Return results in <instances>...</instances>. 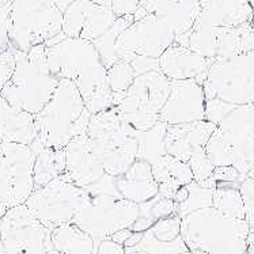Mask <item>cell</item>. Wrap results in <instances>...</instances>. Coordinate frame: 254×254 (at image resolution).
Listing matches in <instances>:
<instances>
[{
  "label": "cell",
  "instance_id": "obj_1",
  "mask_svg": "<svg viewBox=\"0 0 254 254\" xmlns=\"http://www.w3.org/2000/svg\"><path fill=\"white\" fill-rule=\"evenodd\" d=\"M45 47L51 72L56 78L73 82L91 114L109 109L113 93L108 82V69L93 42L60 33L45 42Z\"/></svg>",
  "mask_w": 254,
  "mask_h": 254
},
{
  "label": "cell",
  "instance_id": "obj_2",
  "mask_svg": "<svg viewBox=\"0 0 254 254\" xmlns=\"http://www.w3.org/2000/svg\"><path fill=\"white\" fill-rule=\"evenodd\" d=\"M250 234L246 219L207 207L181 219V237L192 254H245Z\"/></svg>",
  "mask_w": 254,
  "mask_h": 254
},
{
  "label": "cell",
  "instance_id": "obj_3",
  "mask_svg": "<svg viewBox=\"0 0 254 254\" xmlns=\"http://www.w3.org/2000/svg\"><path fill=\"white\" fill-rule=\"evenodd\" d=\"M91 112L69 79H60L56 91L34 114L37 139L48 148L64 150L73 137L87 133Z\"/></svg>",
  "mask_w": 254,
  "mask_h": 254
},
{
  "label": "cell",
  "instance_id": "obj_4",
  "mask_svg": "<svg viewBox=\"0 0 254 254\" xmlns=\"http://www.w3.org/2000/svg\"><path fill=\"white\" fill-rule=\"evenodd\" d=\"M45 48L40 44L27 52L15 51L14 72L0 93L12 106L33 116L49 102L60 82L48 67Z\"/></svg>",
  "mask_w": 254,
  "mask_h": 254
},
{
  "label": "cell",
  "instance_id": "obj_5",
  "mask_svg": "<svg viewBox=\"0 0 254 254\" xmlns=\"http://www.w3.org/2000/svg\"><path fill=\"white\" fill-rule=\"evenodd\" d=\"M205 151L215 167L234 166L242 181L254 166V104L235 106L213 130Z\"/></svg>",
  "mask_w": 254,
  "mask_h": 254
},
{
  "label": "cell",
  "instance_id": "obj_6",
  "mask_svg": "<svg viewBox=\"0 0 254 254\" xmlns=\"http://www.w3.org/2000/svg\"><path fill=\"white\" fill-rule=\"evenodd\" d=\"M87 136L106 174L120 176L136 161V129L123 120L113 105L91 116Z\"/></svg>",
  "mask_w": 254,
  "mask_h": 254
},
{
  "label": "cell",
  "instance_id": "obj_7",
  "mask_svg": "<svg viewBox=\"0 0 254 254\" xmlns=\"http://www.w3.org/2000/svg\"><path fill=\"white\" fill-rule=\"evenodd\" d=\"M169 93L170 79L161 69H154L137 75L125 93L113 94L112 105L132 128L147 130L161 121Z\"/></svg>",
  "mask_w": 254,
  "mask_h": 254
},
{
  "label": "cell",
  "instance_id": "obj_8",
  "mask_svg": "<svg viewBox=\"0 0 254 254\" xmlns=\"http://www.w3.org/2000/svg\"><path fill=\"white\" fill-rule=\"evenodd\" d=\"M63 33V12L56 0H14L8 38L16 51L45 44Z\"/></svg>",
  "mask_w": 254,
  "mask_h": 254
},
{
  "label": "cell",
  "instance_id": "obj_9",
  "mask_svg": "<svg viewBox=\"0 0 254 254\" xmlns=\"http://www.w3.org/2000/svg\"><path fill=\"white\" fill-rule=\"evenodd\" d=\"M207 99L233 105L254 104V49L231 57H218L202 84Z\"/></svg>",
  "mask_w": 254,
  "mask_h": 254
},
{
  "label": "cell",
  "instance_id": "obj_10",
  "mask_svg": "<svg viewBox=\"0 0 254 254\" xmlns=\"http://www.w3.org/2000/svg\"><path fill=\"white\" fill-rule=\"evenodd\" d=\"M90 201L84 188L75 185L64 173L45 187L34 189L25 205L48 230L72 222L75 215Z\"/></svg>",
  "mask_w": 254,
  "mask_h": 254
},
{
  "label": "cell",
  "instance_id": "obj_11",
  "mask_svg": "<svg viewBox=\"0 0 254 254\" xmlns=\"http://www.w3.org/2000/svg\"><path fill=\"white\" fill-rule=\"evenodd\" d=\"M137 216L139 204L136 202L119 196L90 194V201L75 215L72 222L99 245L120 230L130 228Z\"/></svg>",
  "mask_w": 254,
  "mask_h": 254
},
{
  "label": "cell",
  "instance_id": "obj_12",
  "mask_svg": "<svg viewBox=\"0 0 254 254\" xmlns=\"http://www.w3.org/2000/svg\"><path fill=\"white\" fill-rule=\"evenodd\" d=\"M34 161L30 145L1 141L0 202L8 209L25 204L34 192Z\"/></svg>",
  "mask_w": 254,
  "mask_h": 254
},
{
  "label": "cell",
  "instance_id": "obj_13",
  "mask_svg": "<svg viewBox=\"0 0 254 254\" xmlns=\"http://www.w3.org/2000/svg\"><path fill=\"white\" fill-rule=\"evenodd\" d=\"M174 41L176 34L166 22L155 14H147L135 19L120 34L116 42V56L127 63L136 57L159 59Z\"/></svg>",
  "mask_w": 254,
  "mask_h": 254
},
{
  "label": "cell",
  "instance_id": "obj_14",
  "mask_svg": "<svg viewBox=\"0 0 254 254\" xmlns=\"http://www.w3.org/2000/svg\"><path fill=\"white\" fill-rule=\"evenodd\" d=\"M0 239L8 254H47L53 249L51 230L25 204L10 208L0 219Z\"/></svg>",
  "mask_w": 254,
  "mask_h": 254
},
{
  "label": "cell",
  "instance_id": "obj_15",
  "mask_svg": "<svg viewBox=\"0 0 254 254\" xmlns=\"http://www.w3.org/2000/svg\"><path fill=\"white\" fill-rule=\"evenodd\" d=\"M116 19L112 0H75L63 12V33L94 42L113 26Z\"/></svg>",
  "mask_w": 254,
  "mask_h": 254
},
{
  "label": "cell",
  "instance_id": "obj_16",
  "mask_svg": "<svg viewBox=\"0 0 254 254\" xmlns=\"http://www.w3.org/2000/svg\"><path fill=\"white\" fill-rule=\"evenodd\" d=\"M207 97L202 84L193 79L170 80V93L159 120L167 125L188 124L205 120Z\"/></svg>",
  "mask_w": 254,
  "mask_h": 254
},
{
  "label": "cell",
  "instance_id": "obj_17",
  "mask_svg": "<svg viewBox=\"0 0 254 254\" xmlns=\"http://www.w3.org/2000/svg\"><path fill=\"white\" fill-rule=\"evenodd\" d=\"M64 151L65 174L75 185L86 189L98 182L106 174L102 163L94 152L87 133L73 137Z\"/></svg>",
  "mask_w": 254,
  "mask_h": 254
},
{
  "label": "cell",
  "instance_id": "obj_18",
  "mask_svg": "<svg viewBox=\"0 0 254 254\" xmlns=\"http://www.w3.org/2000/svg\"><path fill=\"white\" fill-rule=\"evenodd\" d=\"M215 60L198 55L190 48L174 42L159 57V68L170 80L193 79L204 84Z\"/></svg>",
  "mask_w": 254,
  "mask_h": 254
},
{
  "label": "cell",
  "instance_id": "obj_19",
  "mask_svg": "<svg viewBox=\"0 0 254 254\" xmlns=\"http://www.w3.org/2000/svg\"><path fill=\"white\" fill-rule=\"evenodd\" d=\"M216 127L218 125L208 120L188 124L167 125L165 137L167 154L188 163L198 150L205 148Z\"/></svg>",
  "mask_w": 254,
  "mask_h": 254
},
{
  "label": "cell",
  "instance_id": "obj_20",
  "mask_svg": "<svg viewBox=\"0 0 254 254\" xmlns=\"http://www.w3.org/2000/svg\"><path fill=\"white\" fill-rule=\"evenodd\" d=\"M193 26L238 27L253 21V7L245 0H205Z\"/></svg>",
  "mask_w": 254,
  "mask_h": 254
},
{
  "label": "cell",
  "instance_id": "obj_21",
  "mask_svg": "<svg viewBox=\"0 0 254 254\" xmlns=\"http://www.w3.org/2000/svg\"><path fill=\"white\" fill-rule=\"evenodd\" d=\"M116 185L123 197L136 204L150 201L159 193V184L154 178L151 165L139 159L116 177Z\"/></svg>",
  "mask_w": 254,
  "mask_h": 254
},
{
  "label": "cell",
  "instance_id": "obj_22",
  "mask_svg": "<svg viewBox=\"0 0 254 254\" xmlns=\"http://www.w3.org/2000/svg\"><path fill=\"white\" fill-rule=\"evenodd\" d=\"M36 139L34 116L12 106L0 94V140L30 145Z\"/></svg>",
  "mask_w": 254,
  "mask_h": 254
},
{
  "label": "cell",
  "instance_id": "obj_23",
  "mask_svg": "<svg viewBox=\"0 0 254 254\" xmlns=\"http://www.w3.org/2000/svg\"><path fill=\"white\" fill-rule=\"evenodd\" d=\"M200 11V0H161L150 14L166 22L176 37H180L192 30Z\"/></svg>",
  "mask_w": 254,
  "mask_h": 254
},
{
  "label": "cell",
  "instance_id": "obj_24",
  "mask_svg": "<svg viewBox=\"0 0 254 254\" xmlns=\"http://www.w3.org/2000/svg\"><path fill=\"white\" fill-rule=\"evenodd\" d=\"M36 155L34 161V188L45 187L55 178L65 173V151L48 148L36 139L30 144Z\"/></svg>",
  "mask_w": 254,
  "mask_h": 254
},
{
  "label": "cell",
  "instance_id": "obj_25",
  "mask_svg": "<svg viewBox=\"0 0 254 254\" xmlns=\"http://www.w3.org/2000/svg\"><path fill=\"white\" fill-rule=\"evenodd\" d=\"M53 249L60 254H94L98 248L91 235L73 222H68L51 231Z\"/></svg>",
  "mask_w": 254,
  "mask_h": 254
},
{
  "label": "cell",
  "instance_id": "obj_26",
  "mask_svg": "<svg viewBox=\"0 0 254 254\" xmlns=\"http://www.w3.org/2000/svg\"><path fill=\"white\" fill-rule=\"evenodd\" d=\"M152 174L158 184H170L177 188L185 187L193 181V171L187 162L177 159L170 154L161 156L152 165Z\"/></svg>",
  "mask_w": 254,
  "mask_h": 254
},
{
  "label": "cell",
  "instance_id": "obj_27",
  "mask_svg": "<svg viewBox=\"0 0 254 254\" xmlns=\"http://www.w3.org/2000/svg\"><path fill=\"white\" fill-rule=\"evenodd\" d=\"M167 124L163 121H158L152 128L147 130H136L137 139V156L139 161L148 162L152 165L161 156L166 155V137Z\"/></svg>",
  "mask_w": 254,
  "mask_h": 254
},
{
  "label": "cell",
  "instance_id": "obj_28",
  "mask_svg": "<svg viewBox=\"0 0 254 254\" xmlns=\"http://www.w3.org/2000/svg\"><path fill=\"white\" fill-rule=\"evenodd\" d=\"M212 207L227 216L246 219V209L238 182H218L213 189Z\"/></svg>",
  "mask_w": 254,
  "mask_h": 254
},
{
  "label": "cell",
  "instance_id": "obj_29",
  "mask_svg": "<svg viewBox=\"0 0 254 254\" xmlns=\"http://www.w3.org/2000/svg\"><path fill=\"white\" fill-rule=\"evenodd\" d=\"M133 21H135V16L133 15L117 18L116 22L113 23V26L110 27L104 36H101L93 42L95 48H97V51L99 52V55H101V57H102V62H104L106 69L112 67L114 63L119 60L117 56H116V42H117V38H119L120 34L127 27L133 23Z\"/></svg>",
  "mask_w": 254,
  "mask_h": 254
},
{
  "label": "cell",
  "instance_id": "obj_30",
  "mask_svg": "<svg viewBox=\"0 0 254 254\" xmlns=\"http://www.w3.org/2000/svg\"><path fill=\"white\" fill-rule=\"evenodd\" d=\"M189 196L181 204H176V213L180 218H184L189 213L198 211L201 208L212 207L213 204V189L215 188H204L198 185L196 181L188 184Z\"/></svg>",
  "mask_w": 254,
  "mask_h": 254
},
{
  "label": "cell",
  "instance_id": "obj_31",
  "mask_svg": "<svg viewBox=\"0 0 254 254\" xmlns=\"http://www.w3.org/2000/svg\"><path fill=\"white\" fill-rule=\"evenodd\" d=\"M132 250H141L148 254H180L184 252H188V246L184 242L182 237L177 238L176 241L171 242H162L159 239H156L150 228L144 231L143 238L135 248H130Z\"/></svg>",
  "mask_w": 254,
  "mask_h": 254
},
{
  "label": "cell",
  "instance_id": "obj_32",
  "mask_svg": "<svg viewBox=\"0 0 254 254\" xmlns=\"http://www.w3.org/2000/svg\"><path fill=\"white\" fill-rule=\"evenodd\" d=\"M188 165L193 171V181L204 188H216V180L213 177L216 167L207 155L205 148L198 150L188 162Z\"/></svg>",
  "mask_w": 254,
  "mask_h": 254
},
{
  "label": "cell",
  "instance_id": "obj_33",
  "mask_svg": "<svg viewBox=\"0 0 254 254\" xmlns=\"http://www.w3.org/2000/svg\"><path fill=\"white\" fill-rule=\"evenodd\" d=\"M136 73L130 63L124 60H117L113 65L108 68V82L113 94L125 93L133 83Z\"/></svg>",
  "mask_w": 254,
  "mask_h": 254
},
{
  "label": "cell",
  "instance_id": "obj_34",
  "mask_svg": "<svg viewBox=\"0 0 254 254\" xmlns=\"http://www.w3.org/2000/svg\"><path fill=\"white\" fill-rule=\"evenodd\" d=\"M150 231L156 239L162 242H171L181 237V218L173 213L167 218H162L156 222Z\"/></svg>",
  "mask_w": 254,
  "mask_h": 254
},
{
  "label": "cell",
  "instance_id": "obj_35",
  "mask_svg": "<svg viewBox=\"0 0 254 254\" xmlns=\"http://www.w3.org/2000/svg\"><path fill=\"white\" fill-rule=\"evenodd\" d=\"M15 51L16 49L12 45L10 47L0 45V93L14 72L16 63Z\"/></svg>",
  "mask_w": 254,
  "mask_h": 254
},
{
  "label": "cell",
  "instance_id": "obj_36",
  "mask_svg": "<svg viewBox=\"0 0 254 254\" xmlns=\"http://www.w3.org/2000/svg\"><path fill=\"white\" fill-rule=\"evenodd\" d=\"M235 106L237 105L228 104V102H224V101L219 98L207 99V104H205V120L211 121L213 124L219 125L226 116H228L235 109Z\"/></svg>",
  "mask_w": 254,
  "mask_h": 254
},
{
  "label": "cell",
  "instance_id": "obj_37",
  "mask_svg": "<svg viewBox=\"0 0 254 254\" xmlns=\"http://www.w3.org/2000/svg\"><path fill=\"white\" fill-rule=\"evenodd\" d=\"M239 192L244 198L246 219L254 216V166L250 169L239 184Z\"/></svg>",
  "mask_w": 254,
  "mask_h": 254
},
{
  "label": "cell",
  "instance_id": "obj_38",
  "mask_svg": "<svg viewBox=\"0 0 254 254\" xmlns=\"http://www.w3.org/2000/svg\"><path fill=\"white\" fill-rule=\"evenodd\" d=\"M140 7V0H112V8L117 18L133 15Z\"/></svg>",
  "mask_w": 254,
  "mask_h": 254
},
{
  "label": "cell",
  "instance_id": "obj_39",
  "mask_svg": "<svg viewBox=\"0 0 254 254\" xmlns=\"http://www.w3.org/2000/svg\"><path fill=\"white\" fill-rule=\"evenodd\" d=\"M130 65L135 71L136 76L140 73L154 71V69H161L159 68V59H151V57H136L135 60L130 62Z\"/></svg>",
  "mask_w": 254,
  "mask_h": 254
},
{
  "label": "cell",
  "instance_id": "obj_40",
  "mask_svg": "<svg viewBox=\"0 0 254 254\" xmlns=\"http://www.w3.org/2000/svg\"><path fill=\"white\" fill-rule=\"evenodd\" d=\"M215 180L218 182H238L241 184V174L234 166H220L215 169Z\"/></svg>",
  "mask_w": 254,
  "mask_h": 254
},
{
  "label": "cell",
  "instance_id": "obj_41",
  "mask_svg": "<svg viewBox=\"0 0 254 254\" xmlns=\"http://www.w3.org/2000/svg\"><path fill=\"white\" fill-rule=\"evenodd\" d=\"M94 254H125V248L123 245L116 244L114 241L108 238L104 239L98 245V248H97Z\"/></svg>",
  "mask_w": 254,
  "mask_h": 254
},
{
  "label": "cell",
  "instance_id": "obj_42",
  "mask_svg": "<svg viewBox=\"0 0 254 254\" xmlns=\"http://www.w3.org/2000/svg\"><path fill=\"white\" fill-rule=\"evenodd\" d=\"M132 233H133V231H132L130 228H124V230H120V231H117L114 235H112L110 239L114 241L116 244H120L124 246V244L127 242V239L129 238L130 235H132Z\"/></svg>",
  "mask_w": 254,
  "mask_h": 254
},
{
  "label": "cell",
  "instance_id": "obj_43",
  "mask_svg": "<svg viewBox=\"0 0 254 254\" xmlns=\"http://www.w3.org/2000/svg\"><path fill=\"white\" fill-rule=\"evenodd\" d=\"M143 234L144 233H132L129 238L127 239V242L124 244L125 249H130V248H135L136 245L139 244L143 238Z\"/></svg>",
  "mask_w": 254,
  "mask_h": 254
},
{
  "label": "cell",
  "instance_id": "obj_44",
  "mask_svg": "<svg viewBox=\"0 0 254 254\" xmlns=\"http://www.w3.org/2000/svg\"><path fill=\"white\" fill-rule=\"evenodd\" d=\"M188 196H189V190H188V187L185 185V187H181L178 190H177V193L174 194L173 200H174L176 204H181V202H184L185 200H187Z\"/></svg>",
  "mask_w": 254,
  "mask_h": 254
},
{
  "label": "cell",
  "instance_id": "obj_45",
  "mask_svg": "<svg viewBox=\"0 0 254 254\" xmlns=\"http://www.w3.org/2000/svg\"><path fill=\"white\" fill-rule=\"evenodd\" d=\"M161 0H140V7L141 8H144L148 14H150L152 8L155 7L156 3H159Z\"/></svg>",
  "mask_w": 254,
  "mask_h": 254
},
{
  "label": "cell",
  "instance_id": "obj_46",
  "mask_svg": "<svg viewBox=\"0 0 254 254\" xmlns=\"http://www.w3.org/2000/svg\"><path fill=\"white\" fill-rule=\"evenodd\" d=\"M245 254H254V233H250L248 237V249Z\"/></svg>",
  "mask_w": 254,
  "mask_h": 254
},
{
  "label": "cell",
  "instance_id": "obj_47",
  "mask_svg": "<svg viewBox=\"0 0 254 254\" xmlns=\"http://www.w3.org/2000/svg\"><path fill=\"white\" fill-rule=\"evenodd\" d=\"M72 1H75V0H56L57 5H59V8L62 10V12H64V11L67 10V7L71 4Z\"/></svg>",
  "mask_w": 254,
  "mask_h": 254
},
{
  "label": "cell",
  "instance_id": "obj_48",
  "mask_svg": "<svg viewBox=\"0 0 254 254\" xmlns=\"http://www.w3.org/2000/svg\"><path fill=\"white\" fill-rule=\"evenodd\" d=\"M125 254H148L141 250H132V249H125Z\"/></svg>",
  "mask_w": 254,
  "mask_h": 254
},
{
  "label": "cell",
  "instance_id": "obj_49",
  "mask_svg": "<svg viewBox=\"0 0 254 254\" xmlns=\"http://www.w3.org/2000/svg\"><path fill=\"white\" fill-rule=\"evenodd\" d=\"M7 211H8V208L5 207V205H3V204L0 202V219H1V218H3V216H4L5 212H7Z\"/></svg>",
  "mask_w": 254,
  "mask_h": 254
},
{
  "label": "cell",
  "instance_id": "obj_50",
  "mask_svg": "<svg viewBox=\"0 0 254 254\" xmlns=\"http://www.w3.org/2000/svg\"><path fill=\"white\" fill-rule=\"evenodd\" d=\"M248 220V223H249V227H250V233H254V216L252 218L246 219Z\"/></svg>",
  "mask_w": 254,
  "mask_h": 254
},
{
  "label": "cell",
  "instance_id": "obj_51",
  "mask_svg": "<svg viewBox=\"0 0 254 254\" xmlns=\"http://www.w3.org/2000/svg\"><path fill=\"white\" fill-rule=\"evenodd\" d=\"M14 0H0V8H3L5 5H10Z\"/></svg>",
  "mask_w": 254,
  "mask_h": 254
},
{
  "label": "cell",
  "instance_id": "obj_52",
  "mask_svg": "<svg viewBox=\"0 0 254 254\" xmlns=\"http://www.w3.org/2000/svg\"><path fill=\"white\" fill-rule=\"evenodd\" d=\"M0 254H8V252H7V249H5V246L1 239H0Z\"/></svg>",
  "mask_w": 254,
  "mask_h": 254
},
{
  "label": "cell",
  "instance_id": "obj_53",
  "mask_svg": "<svg viewBox=\"0 0 254 254\" xmlns=\"http://www.w3.org/2000/svg\"><path fill=\"white\" fill-rule=\"evenodd\" d=\"M47 254H60V253H59V252H57V250L51 249V250H48V253H47Z\"/></svg>",
  "mask_w": 254,
  "mask_h": 254
},
{
  "label": "cell",
  "instance_id": "obj_54",
  "mask_svg": "<svg viewBox=\"0 0 254 254\" xmlns=\"http://www.w3.org/2000/svg\"><path fill=\"white\" fill-rule=\"evenodd\" d=\"M245 1H248V3H250V4H253L254 0H245Z\"/></svg>",
  "mask_w": 254,
  "mask_h": 254
},
{
  "label": "cell",
  "instance_id": "obj_55",
  "mask_svg": "<svg viewBox=\"0 0 254 254\" xmlns=\"http://www.w3.org/2000/svg\"><path fill=\"white\" fill-rule=\"evenodd\" d=\"M180 254H192V253H190V252L188 250V252H184V253H180Z\"/></svg>",
  "mask_w": 254,
  "mask_h": 254
},
{
  "label": "cell",
  "instance_id": "obj_56",
  "mask_svg": "<svg viewBox=\"0 0 254 254\" xmlns=\"http://www.w3.org/2000/svg\"><path fill=\"white\" fill-rule=\"evenodd\" d=\"M200 1H205V0H200Z\"/></svg>",
  "mask_w": 254,
  "mask_h": 254
},
{
  "label": "cell",
  "instance_id": "obj_57",
  "mask_svg": "<svg viewBox=\"0 0 254 254\" xmlns=\"http://www.w3.org/2000/svg\"><path fill=\"white\" fill-rule=\"evenodd\" d=\"M0 144H1V140H0Z\"/></svg>",
  "mask_w": 254,
  "mask_h": 254
},
{
  "label": "cell",
  "instance_id": "obj_58",
  "mask_svg": "<svg viewBox=\"0 0 254 254\" xmlns=\"http://www.w3.org/2000/svg\"><path fill=\"white\" fill-rule=\"evenodd\" d=\"M245 253H246V252H245Z\"/></svg>",
  "mask_w": 254,
  "mask_h": 254
}]
</instances>
